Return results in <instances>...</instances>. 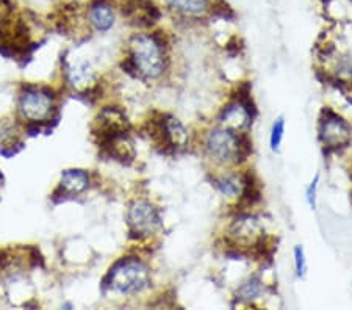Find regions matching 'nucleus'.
Listing matches in <instances>:
<instances>
[{
  "label": "nucleus",
  "instance_id": "1",
  "mask_svg": "<svg viewBox=\"0 0 352 310\" xmlns=\"http://www.w3.org/2000/svg\"><path fill=\"white\" fill-rule=\"evenodd\" d=\"M130 47H132V58L127 61L130 69L147 78H155L162 74L164 69V56L163 46L157 36H135Z\"/></svg>",
  "mask_w": 352,
  "mask_h": 310
},
{
  "label": "nucleus",
  "instance_id": "2",
  "mask_svg": "<svg viewBox=\"0 0 352 310\" xmlns=\"http://www.w3.org/2000/svg\"><path fill=\"white\" fill-rule=\"evenodd\" d=\"M207 154L218 163H235L244 160L251 151L248 137H240L229 129H217L206 140Z\"/></svg>",
  "mask_w": 352,
  "mask_h": 310
},
{
  "label": "nucleus",
  "instance_id": "3",
  "mask_svg": "<svg viewBox=\"0 0 352 310\" xmlns=\"http://www.w3.org/2000/svg\"><path fill=\"white\" fill-rule=\"evenodd\" d=\"M110 287L122 295H130L149 285V268L138 258H122L109 274Z\"/></svg>",
  "mask_w": 352,
  "mask_h": 310
},
{
  "label": "nucleus",
  "instance_id": "4",
  "mask_svg": "<svg viewBox=\"0 0 352 310\" xmlns=\"http://www.w3.org/2000/svg\"><path fill=\"white\" fill-rule=\"evenodd\" d=\"M320 138L331 151L344 148L351 141V129L344 120L327 110L320 124Z\"/></svg>",
  "mask_w": 352,
  "mask_h": 310
},
{
  "label": "nucleus",
  "instance_id": "5",
  "mask_svg": "<svg viewBox=\"0 0 352 310\" xmlns=\"http://www.w3.org/2000/svg\"><path fill=\"white\" fill-rule=\"evenodd\" d=\"M160 224L157 208L149 202L140 201L130 207L129 210V225L133 234L149 235L154 232Z\"/></svg>",
  "mask_w": 352,
  "mask_h": 310
},
{
  "label": "nucleus",
  "instance_id": "6",
  "mask_svg": "<svg viewBox=\"0 0 352 310\" xmlns=\"http://www.w3.org/2000/svg\"><path fill=\"white\" fill-rule=\"evenodd\" d=\"M21 110L24 116L30 121H43L50 115L52 110V99L41 89L30 88L22 94Z\"/></svg>",
  "mask_w": 352,
  "mask_h": 310
},
{
  "label": "nucleus",
  "instance_id": "7",
  "mask_svg": "<svg viewBox=\"0 0 352 310\" xmlns=\"http://www.w3.org/2000/svg\"><path fill=\"white\" fill-rule=\"evenodd\" d=\"M230 236L234 239L235 245L249 246V247H257L263 241V230L260 225L258 219L254 217H241L232 224Z\"/></svg>",
  "mask_w": 352,
  "mask_h": 310
},
{
  "label": "nucleus",
  "instance_id": "8",
  "mask_svg": "<svg viewBox=\"0 0 352 310\" xmlns=\"http://www.w3.org/2000/svg\"><path fill=\"white\" fill-rule=\"evenodd\" d=\"M219 122L224 129L229 131H246L252 122V109H249V104L241 98L227 105L219 116Z\"/></svg>",
  "mask_w": 352,
  "mask_h": 310
},
{
  "label": "nucleus",
  "instance_id": "9",
  "mask_svg": "<svg viewBox=\"0 0 352 310\" xmlns=\"http://www.w3.org/2000/svg\"><path fill=\"white\" fill-rule=\"evenodd\" d=\"M89 19L98 30L107 32L115 24V13L105 0H96L89 8Z\"/></svg>",
  "mask_w": 352,
  "mask_h": 310
},
{
  "label": "nucleus",
  "instance_id": "10",
  "mask_svg": "<svg viewBox=\"0 0 352 310\" xmlns=\"http://www.w3.org/2000/svg\"><path fill=\"white\" fill-rule=\"evenodd\" d=\"M89 177L82 169H67L61 176V188L69 195H78L88 188Z\"/></svg>",
  "mask_w": 352,
  "mask_h": 310
},
{
  "label": "nucleus",
  "instance_id": "11",
  "mask_svg": "<svg viewBox=\"0 0 352 310\" xmlns=\"http://www.w3.org/2000/svg\"><path fill=\"white\" fill-rule=\"evenodd\" d=\"M163 124L164 132H166L168 148H184L186 141H188V133H186L180 121L173 116H166L163 120Z\"/></svg>",
  "mask_w": 352,
  "mask_h": 310
},
{
  "label": "nucleus",
  "instance_id": "12",
  "mask_svg": "<svg viewBox=\"0 0 352 310\" xmlns=\"http://www.w3.org/2000/svg\"><path fill=\"white\" fill-rule=\"evenodd\" d=\"M166 3L186 16H201L208 10V0H166Z\"/></svg>",
  "mask_w": 352,
  "mask_h": 310
},
{
  "label": "nucleus",
  "instance_id": "13",
  "mask_svg": "<svg viewBox=\"0 0 352 310\" xmlns=\"http://www.w3.org/2000/svg\"><path fill=\"white\" fill-rule=\"evenodd\" d=\"M244 184H246V176H227L217 180V187L221 193L226 196H238L243 193Z\"/></svg>",
  "mask_w": 352,
  "mask_h": 310
},
{
  "label": "nucleus",
  "instance_id": "14",
  "mask_svg": "<svg viewBox=\"0 0 352 310\" xmlns=\"http://www.w3.org/2000/svg\"><path fill=\"white\" fill-rule=\"evenodd\" d=\"M263 285L262 282L257 279H252L244 284L240 290L236 293V298L241 301H252L255 298H258L263 293Z\"/></svg>",
  "mask_w": 352,
  "mask_h": 310
},
{
  "label": "nucleus",
  "instance_id": "15",
  "mask_svg": "<svg viewBox=\"0 0 352 310\" xmlns=\"http://www.w3.org/2000/svg\"><path fill=\"white\" fill-rule=\"evenodd\" d=\"M283 131H285V122H283L282 118H279L272 126V132H271V148L272 151L279 149V146L282 143L283 138Z\"/></svg>",
  "mask_w": 352,
  "mask_h": 310
},
{
  "label": "nucleus",
  "instance_id": "16",
  "mask_svg": "<svg viewBox=\"0 0 352 310\" xmlns=\"http://www.w3.org/2000/svg\"><path fill=\"white\" fill-rule=\"evenodd\" d=\"M91 77H93V72H91L88 65L77 66L76 69H74V71L71 72V82H72L74 85H80V83L88 82Z\"/></svg>",
  "mask_w": 352,
  "mask_h": 310
},
{
  "label": "nucleus",
  "instance_id": "17",
  "mask_svg": "<svg viewBox=\"0 0 352 310\" xmlns=\"http://www.w3.org/2000/svg\"><path fill=\"white\" fill-rule=\"evenodd\" d=\"M294 263H296V273L298 276H304L305 274V257H304V251L300 246L294 247Z\"/></svg>",
  "mask_w": 352,
  "mask_h": 310
},
{
  "label": "nucleus",
  "instance_id": "18",
  "mask_svg": "<svg viewBox=\"0 0 352 310\" xmlns=\"http://www.w3.org/2000/svg\"><path fill=\"white\" fill-rule=\"evenodd\" d=\"M316 185H318V176H316V179L314 180V182H311V185L309 187V190H307V201H309V204H310V207L311 208H315V199H316Z\"/></svg>",
  "mask_w": 352,
  "mask_h": 310
},
{
  "label": "nucleus",
  "instance_id": "19",
  "mask_svg": "<svg viewBox=\"0 0 352 310\" xmlns=\"http://www.w3.org/2000/svg\"><path fill=\"white\" fill-rule=\"evenodd\" d=\"M272 2H276V0H272Z\"/></svg>",
  "mask_w": 352,
  "mask_h": 310
}]
</instances>
